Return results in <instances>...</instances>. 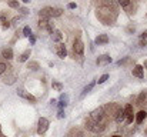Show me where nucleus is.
Returning a JSON list of instances; mask_svg holds the SVG:
<instances>
[{
  "instance_id": "obj_1",
  "label": "nucleus",
  "mask_w": 147,
  "mask_h": 137,
  "mask_svg": "<svg viewBox=\"0 0 147 137\" xmlns=\"http://www.w3.org/2000/svg\"><path fill=\"white\" fill-rule=\"evenodd\" d=\"M61 13H63V10L60 7H43L39 11L40 19H47V20H49V17H57Z\"/></svg>"
},
{
  "instance_id": "obj_2",
  "label": "nucleus",
  "mask_w": 147,
  "mask_h": 137,
  "mask_svg": "<svg viewBox=\"0 0 147 137\" xmlns=\"http://www.w3.org/2000/svg\"><path fill=\"white\" fill-rule=\"evenodd\" d=\"M86 129L93 132V133H101L104 130V124L103 123H97V121H93V120H89L86 123Z\"/></svg>"
},
{
  "instance_id": "obj_3",
  "label": "nucleus",
  "mask_w": 147,
  "mask_h": 137,
  "mask_svg": "<svg viewBox=\"0 0 147 137\" xmlns=\"http://www.w3.org/2000/svg\"><path fill=\"white\" fill-rule=\"evenodd\" d=\"M49 120L46 117H40L39 119V123H37V134H45L49 129Z\"/></svg>"
},
{
  "instance_id": "obj_4",
  "label": "nucleus",
  "mask_w": 147,
  "mask_h": 137,
  "mask_svg": "<svg viewBox=\"0 0 147 137\" xmlns=\"http://www.w3.org/2000/svg\"><path fill=\"white\" fill-rule=\"evenodd\" d=\"M103 119H104V109H103V107H98V109H96V110L92 113V120H93V121L103 123Z\"/></svg>"
},
{
  "instance_id": "obj_5",
  "label": "nucleus",
  "mask_w": 147,
  "mask_h": 137,
  "mask_svg": "<svg viewBox=\"0 0 147 137\" xmlns=\"http://www.w3.org/2000/svg\"><path fill=\"white\" fill-rule=\"evenodd\" d=\"M124 114H126V123L127 124H130V123H133V119H134V114H133V106L131 104H127L126 107H124Z\"/></svg>"
},
{
  "instance_id": "obj_6",
  "label": "nucleus",
  "mask_w": 147,
  "mask_h": 137,
  "mask_svg": "<svg viewBox=\"0 0 147 137\" xmlns=\"http://www.w3.org/2000/svg\"><path fill=\"white\" fill-rule=\"evenodd\" d=\"M73 50H74V53H76V54L82 56V54H83V51H84V45L77 39V40L74 42V45H73Z\"/></svg>"
},
{
  "instance_id": "obj_7",
  "label": "nucleus",
  "mask_w": 147,
  "mask_h": 137,
  "mask_svg": "<svg viewBox=\"0 0 147 137\" xmlns=\"http://www.w3.org/2000/svg\"><path fill=\"white\" fill-rule=\"evenodd\" d=\"M56 51H57V56H59L60 59H64V57L67 56V50H66V46L61 45V43L56 46Z\"/></svg>"
},
{
  "instance_id": "obj_8",
  "label": "nucleus",
  "mask_w": 147,
  "mask_h": 137,
  "mask_svg": "<svg viewBox=\"0 0 147 137\" xmlns=\"http://www.w3.org/2000/svg\"><path fill=\"white\" fill-rule=\"evenodd\" d=\"M111 63V57L109 54H103L97 59V64L98 66H104V64H110Z\"/></svg>"
},
{
  "instance_id": "obj_9",
  "label": "nucleus",
  "mask_w": 147,
  "mask_h": 137,
  "mask_svg": "<svg viewBox=\"0 0 147 137\" xmlns=\"http://www.w3.org/2000/svg\"><path fill=\"white\" fill-rule=\"evenodd\" d=\"M143 70H144L143 66L137 64V66L133 69V76H136V77H139V79H143V77H144V72H143Z\"/></svg>"
},
{
  "instance_id": "obj_10",
  "label": "nucleus",
  "mask_w": 147,
  "mask_h": 137,
  "mask_svg": "<svg viewBox=\"0 0 147 137\" xmlns=\"http://www.w3.org/2000/svg\"><path fill=\"white\" fill-rule=\"evenodd\" d=\"M17 94H19L20 97H23V99H27L29 101H33V103L36 101V97H34L33 94H29V93H26L24 90H19L17 91Z\"/></svg>"
},
{
  "instance_id": "obj_11",
  "label": "nucleus",
  "mask_w": 147,
  "mask_h": 137,
  "mask_svg": "<svg viewBox=\"0 0 147 137\" xmlns=\"http://www.w3.org/2000/svg\"><path fill=\"white\" fill-rule=\"evenodd\" d=\"M94 43H96V45H106V43H109V36H107V34H100V36H98L97 39H96V40H94Z\"/></svg>"
},
{
  "instance_id": "obj_12",
  "label": "nucleus",
  "mask_w": 147,
  "mask_h": 137,
  "mask_svg": "<svg viewBox=\"0 0 147 137\" xmlns=\"http://www.w3.org/2000/svg\"><path fill=\"white\" fill-rule=\"evenodd\" d=\"M1 56H3L4 59H7V60H11V59H13V50H11V49H4V50L1 51Z\"/></svg>"
},
{
  "instance_id": "obj_13",
  "label": "nucleus",
  "mask_w": 147,
  "mask_h": 137,
  "mask_svg": "<svg viewBox=\"0 0 147 137\" xmlns=\"http://www.w3.org/2000/svg\"><path fill=\"white\" fill-rule=\"evenodd\" d=\"M146 111H143V110H142V111H139V113H137V116H136V123H139V124H140V123H143V120H144V119H146Z\"/></svg>"
},
{
  "instance_id": "obj_14",
  "label": "nucleus",
  "mask_w": 147,
  "mask_h": 137,
  "mask_svg": "<svg viewBox=\"0 0 147 137\" xmlns=\"http://www.w3.org/2000/svg\"><path fill=\"white\" fill-rule=\"evenodd\" d=\"M51 39H53L54 42H60V40L63 39V36H61V32H59V30H54V32H53V34H51Z\"/></svg>"
},
{
  "instance_id": "obj_15",
  "label": "nucleus",
  "mask_w": 147,
  "mask_h": 137,
  "mask_svg": "<svg viewBox=\"0 0 147 137\" xmlns=\"http://www.w3.org/2000/svg\"><path fill=\"white\" fill-rule=\"evenodd\" d=\"M30 53H32L30 50H26V51H24V53H23V54L19 57V61H20V63H24V61H27V59L30 57Z\"/></svg>"
},
{
  "instance_id": "obj_16",
  "label": "nucleus",
  "mask_w": 147,
  "mask_h": 137,
  "mask_svg": "<svg viewBox=\"0 0 147 137\" xmlns=\"http://www.w3.org/2000/svg\"><path fill=\"white\" fill-rule=\"evenodd\" d=\"M116 121H117V123H123V121H126V114H124V111H123V110H120V111L117 113Z\"/></svg>"
},
{
  "instance_id": "obj_17",
  "label": "nucleus",
  "mask_w": 147,
  "mask_h": 137,
  "mask_svg": "<svg viewBox=\"0 0 147 137\" xmlns=\"http://www.w3.org/2000/svg\"><path fill=\"white\" fill-rule=\"evenodd\" d=\"M93 86H94V82L89 83V84H87V86H86V87L83 89V91H82V97H84V96H86V94H87L89 91L92 90V89H93Z\"/></svg>"
},
{
  "instance_id": "obj_18",
  "label": "nucleus",
  "mask_w": 147,
  "mask_h": 137,
  "mask_svg": "<svg viewBox=\"0 0 147 137\" xmlns=\"http://www.w3.org/2000/svg\"><path fill=\"white\" fill-rule=\"evenodd\" d=\"M27 69H30V70L36 72V70H39V69H40V66H39V63H37V61H30V63H29V66H27Z\"/></svg>"
},
{
  "instance_id": "obj_19",
  "label": "nucleus",
  "mask_w": 147,
  "mask_h": 137,
  "mask_svg": "<svg viewBox=\"0 0 147 137\" xmlns=\"http://www.w3.org/2000/svg\"><path fill=\"white\" fill-rule=\"evenodd\" d=\"M49 23L50 22L47 19H40V20H39V27H40V29H46Z\"/></svg>"
},
{
  "instance_id": "obj_20",
  "label": "nucleus",
  "mask_w": 147,
  "mask_h": 137,
  "mask_svg": "<svg viewBox=\"0 0 147 137\" xmlns=\"http://www.w3.org/2000/svg\"><path fill=\"white\" fill-rule=\"evenodd\" d=\"M23 34H24L26 37H30V36H32V29H30L29 26H26V27L23 29Z\"/></svg>"
},
{
  "instance_id": "obj_21",
  "label": "nucleus",
  "mask_w": 147,
  "mask_h": 137,
  "mask_svg": "<svg viewBox=\"0 0 147 137\" xmlns=\"http://www.w3.org/2000/svg\"><path fill=\"white\" fill-rule=\"evenodd\" d=\"M53 89H56L57 91H61L63 90V84H61V83H56V82H53Z\"/></svg>"
},
{
  "instance_id": "obj_22",
  "label": "nucleus",
  "mask_w": 147,
  "mask_h": 137,
  "mask_svg": "<svg viewBox=\"0 0 147 137\" xmlns=\"http://www.w3.org/2000/svg\"><path fill=\"white\" fill-rule=\"evenodd\" d=\"M9 7L19 9V7H20V3H19V1H9Z\"/></svg>"
},
{
  "instance_id": "obj_23",
  "label": "nucleus",
  "mask_w": 147,
  "mask_h": 137,
  "mask_svg": "<svg viewBox=\"0 0 147 137\" xmlns=\"http://www.w3.org/2000/svg\"><path fill=\"white\" fill-rule=\"evenodd\" d=\"M60 101L64 103V104H67V103H69V96H67V94H61V96H60Z\"/></svg>"
},
{
  "instance_id": "obj_24",
  "label": "nucleus",
  "mask_w": 147,
  "mask_h": 137,
  "mask_svg": "<svg viewBox=\"0 0 147 137\" xmlns=\"http://www.w3.org/2000/svg\"><path fill=\"white\" fill-rule=\"evenodd\" d=\"M143 100H146V91H143V93L139 96V100H137V103H139V104H142V103H143Z\"/></svg>"
},
{
  "instance_id": "obj_25",
  "label": "nucleus",
  "mask_w": 147,
  "mask_h": 137,
  "mask_svg": "<svg viewBox=\"0 0 147 137\" xmlns=\"http://www.w3.org/2000/svg\"><path fill=\"white\" fill-rule=\"evenodd\" d=\"M107 79H109V74H103V76H101V77H100V79H98V80H97V82H98V84H101V83H104V82H106Z\"/></svg>"
},
{
  "instance_id": "obj_26",
  "label": "nucleus",
  "mask_w": 147,
  "mask_h": 137,
  "mask_svg": "<svg viewBox=\"0 0 147 137\" xmlns=\"http://www.w3.org/2000/svg\"><path fill=\"white\" fill-rule=\"evenodd\" d=\"M6 69H7V66H6L4 63H0V74H3V73L6 72Z\"/></svg>"
},
{
  "instance_id": "obj_27",
  "label": "nucleus",
  "mask_w": 147,
  "mask_h": 137,
  "mask_svg": "<svg viewBox=\"0 0 147 137\" xmlns=\"http://www.w3.org/2000/svg\"><path fill=\"white\" fill-rule=\"evenodd\" d=\"M64 116H66V114H64V110H59L57 117H59V119H64Z\"/></svg>"
},
{
  "instance_id": "obj_28",
  "label": "nucleus",
  "mask_w": 147,
  "mask_h": 137,
  "mask_svg": "<svg viewBox=\"0 0 147 137\" xmlns=\"http://www.w3.org/2000/svg\"><path fill=\"white\" fill-rule=\"evenodd\" d=\"M139 45H140V47H144V46H146V39H143V37H142V39H140V42H139Z\"/></svg>"
},
{
  "instance_id": "obj_29",
  "label": "nucleus",
  "mask_w": 147,
  "mask_h": 137,
  "mask_svg": "<svg viewBox=\"0 0 147 137\" xmlns=\"http://www.w3.org/2000/svg\"><path fill=\"white\" fill-rule=\"evenodd\" d=\"M120 4H121V6H129L130 1H129V0H120Z\"/></svg>"
},
{
  "instance_id": "obj_30",
  "label": "nucleus",
  "mask_w": 147,
  "mask_h": 137,
  "mask_svg": "<svg viewBox=\"0 0 147 137\" xmlns=\"http://www.w3.org/2000/svg\"><path fill=\"white\" fill-rule=\"evenodd\" d=\"M67 7H69V9H76V7H77V4H76V3H69V4H67Z\"/></svg>"
},
{
  "instance_id": "obj_31",
  "label": "nucleus",
  "mask_w": 147,
  "mask_h": 137,
  "mask_svg": "<svg viewBox=\"0 0 147 137\" xmlns=\"http://www.w3.org/2000/svg\"><path fill=\"white\" fill-rule=\"evenodd\" d=\"M34 42H36V39H34V36L32 34V36H30V43H32V45H34Z\"/></svg>"
},
{
  "instance_id": "obj_32",
  "label": "nucleus",
  "mask_w": 147,
  "mask_h": 137,
  "mask_svg": "<svg viewBox=\"0 0 147 137\" xmlns=\"http://www.w3.org/2000/svg\"><path fill=\"white\" fill-rule=\"evenodd\" d=\"M126 61H127V59H124V60H119V61H117V64L120 66V64H124Z\"/></svg>"
},
{
  "instance_id": "obj_33",
  "label": "nucleus",
  "mask_w": 147,
  "mask_h": 137,
  "mask_svg": "<svg viewBox=\"0 0 147 137\" xmlns=\"http://www.w3.org/2000/svg\"><path fill=\"white\" fill-rule=\"evenodd\" d=\"M22 13H23V14H27L29 10H27V9H22Z\"/></svg>"
},
{
  "instance_id": "obj_34",
  "label": "nucleus",
  "mask_w": 147,
  "mask_h": 137,
  "mask_svg": "<svg viewBox=\"0 0 147 137\" xmlns=\"http://www.w3.org/2000/svg\"><path fill=\"white\" fill-rule=\"evenodd\" d=\"M142 37H143V39H147V30L143 33V34H142Z\"/></svg>"
},
{
  "instance_id": "obj_35",
  "label": "nucleus",
  "mask_w": 147,
  "mask_h": 137,
  "mask_svg": "<svg viewBox=\"0 0 147 137\" xmlns=\"http://www.w3.org/2000/svg\"><path fill=\"white\" fill-rule=\"evenodd\" d=\"M144 67H146V69H147V61H144Z\"/></svg>"
},
{
  "instance_id": "obj_36",
  "label": "nucleus",
  "mask_w": 147,
  "mask_h": 137,
  "mask_svg": "<svg viewBox=\"0 0 147 137\" xmlns=\"http://www.w3.org/2000/svg\"><path fill=\"white\" fill-rule=\"evenodd\" d=\"M113 137H121V136H113Z\"/></svg>"
}]
</instances>
